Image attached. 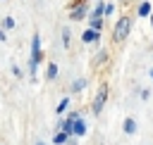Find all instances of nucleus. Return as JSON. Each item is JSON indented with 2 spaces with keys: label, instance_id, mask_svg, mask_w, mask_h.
Here are the masks:
<instances>
[{
  "label": "nucleus",
  "instance_id": "obj_4",
  "mask_svg": "<svg viewBox=\"0 0 153 145\" xmlns=\"http://www.w3.org/2000/svg\"><path fill=\"white\" fill-rule=\"evenodd\" d=\"M72 133H76V135H81V133H86V126H84V121L76 116L74 121H72Z\"/></svg>",
  "mask_w": 153,
  "mask_h": 145
},
{
  "label": "nucleus",
  "instance_id": "obj_1",
  "mask_svg": "<svg viewBox=\"0 0 153 145\" xmlns=\"http://www.w3.org/2000/svg\"><path fill=\"white\" fill-rule=\"evenodd\" d=\"M38 59H41V40H38V36H33V40H31V71H36Z\"/></svg>",
  "mask_w": 153,
  "mask_h": 145
},
{
  "label": "nucleus",
  "instance_id": "obj_9",
  "mask_svg": "<svg viewBox=\"0 0 153 145\" xmlns=\"http://www.w3.org/2000/svg\"><path fill=\"white\" fill-rule=\"evenodd\" d=\"M67 140V133H55V143H65Z\"/></svg>",
  "mask_w": 153,
  "mask_h": 145
},
{
  "label": "nucleus",
  "instance_id": "obj_10",
  "mask_svg": "<svg viewBox=\"0 0 153 145\" xmlns=\"http://www.w3.org/2000/svg\"><path fill=\"white\" fill-rule=\"evenodd\" d=\"M67 105H69V100H62V102H60V105H57V114H60V112H62V109H65V107H67Z\"/></svg>",
  "mask_w": 153,
  "mask_h": 145
},
{
  "label": "nucleus",
  "instance_id": "obj_5",
  "mask_svg": "<svg viewBox=\"0 0 153 145\" xmlns=\"http://www.w3.org/2000/svg\"><path fill=\"white\" fill-rule=\"evenodd\" d=\"M134 131H136L134 119H127V121H124V133H134Z\"/></svg>",
  "mask_w": 153,
  "mask_h": 145
},
{
  "label": "nucleus",
  "instance_id": "obj_11",
  "mask_svg": "<svg viewBox=\"0 0 153 145\" xmlns=\"http://www.w3.org/2000/svg\"><path fill=\"white\" fill-rule=\"evenodd\" d=\"M151 21H153V14H151Z\"/></svg>",
  "mask_w": 153,
  "mask_h": 145
},
{
  "label": "nucleus",
  "instance_id": "obj_6",
  "mask_svg": "<svg viewBox=\"0 0 153 145\" xmlns=\"http://www.w3.org/2000/svg\"><path fill=\"white\" fill-rule=\"evenodd\" d=\"M139 14H141V17L151 14V5H148V2H141V5H139Z\"/></svg>",
  "mask_w": 153,
  "mask_h": 145
},
{
  "label": "nucleus",
  "instance_id": "obj_8",
  "mask_svg": "<svg viewBox=\"0 0 153 145\" xmlns=\"http://www.w3.org/2000/svg\"><path fill=\"white\" fill-rule=\"evenodd\" d=\"M48 76H50V78H55V76H57V67H55V64H50V67H48Z\"/></svg>",
  "mask_w": 153,
  "mask_h": 145
},
{
  "label": "nucleus",
  "instance_id": "obj_3",
  "mask_svg": "<svg viewBox=\"0 0 153 145\" xmlns=\"http://www.w3.org/2000/svg\"><path fill=\"white\" fill-rule=\"evenodd\" d=\"M105 95H108V90H105V88H100V90H98V97H96V102H93V114H98V112L103 109V102H105Z\"/></svg>",
  "mask_w": 153,
  "mask_h": 145
},
{
  "label": "nucleus",
  "instance_id": "obj_2",
  "mask_svg": "<svg viewBox=\"0 0 153 145\" xmlns=\"http://www.w3.org/2000/svg\"><path fill=\"white\" fill-rule=\"evenodd\" d=\"M129 24H131L129 17H122V19L117 21V26H115V38H117V40H122V38L129 33Z\"/></svg>",
  "mask_w": 153,
  "mask_h": 145
},
{
  "label": "nucleus",
  "instance_id": "obj_7",
  "mask_svg": "<svg viewBox=\"0 0 153 145\" xmlns=\"http://www.w3.org/2000/svg\"><path fill=\"white\" fill-rule=\"evenodd\" d=\"M93 38H98V33H96V31H93V29H88V31H86V33H84V40H86V43H91V40H93Z\"/></svg>",
  "mask_w": 153,
  "mask_h": 145
},
{
  "label": "nucleus",
  "instance_id": "obj_12",
  "mask_svg": "<svg viewBox=\"0 0 153 145\" xmlns=\"http://www.w3.org/2000/svg\"><path fill=\"white\" fill-rule=\"evenodd\" d=\"M151 76H153V71H151Z\"/></svg>",
  "mask_w": 153,
  "mask_h": 145
}]
</instances>
